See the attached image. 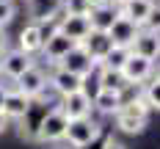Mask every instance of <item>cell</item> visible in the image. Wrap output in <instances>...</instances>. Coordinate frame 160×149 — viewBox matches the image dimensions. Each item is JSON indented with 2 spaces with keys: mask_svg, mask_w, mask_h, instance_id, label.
Instances as JSON below:
<instances>
[{
  "mask_svg": "<svg viewBox=\"0 0 160 149\" xmlns=\"http://www.w3.org/2000/svg\"><path fill=\"white\" fill-rule=\"evenodd\" d=\"M64 138H66V141H69L75 149H83V147H88L94 138H99V124H97L94 119H88V116L69 119V122H66Z\"/></svg>",
  "mask_w": 160,
  "mask_h": 149,
  "instance_id": "obj_1",
  "label": "cell"
},
{
  "mask_svg": "<svg viewBox=\"0 0 160 149\" xmlns=\"http://www.w3.org/2000/svg\"><path fill=\"white\" fill-rule=\"evenodd\" d=\"M119 72L124 75L127 86H132V83H146L152 75H155V61H149V58H144V55H135V52L130 50L127 61H124V66H122Z\"/></svg>",
  "mask_w": 160,
  "mask_h": 149,
  "instance_id": "obj_2",
  "label": "cell"
},
{
  "mask_svg": "<svg viewBox=\"0 0 160 149\" xmlns=\"http://www.w3.org/2000/svg\"><path fill=\"white\" fill-rule=\"evenodd\" d=\"M58 66H61V69H69V72H75V75H80V77H88V75L94 72L97 61L86 52L83 44H75V47H72L64 58L58 61Z\"/></svg>",
  "mask_w": 160,
  "mask_h": 149,
  "instance_id": "obj_3",
  "label": "cell"
},
{
  "mask_svg": "<svg viewBox=\"0 0 160 149\" xmlns=\"http://www.w3.org/2000/svg\"><path fill=\"white\" fill-rule=\"evenodd\" d=\"M44 86H47V75H44V69H39V66H28L19 77H17V91H22L25 97H39L42 91H44Z\"/></svg>",
  "mask_w": 160,
  "mask_h": 149,
  "instance_id": "obj_4",
  "label": "cell"
},
{
  "mask_svg": "<svg viewBox=\"0 0 160 149\" xmlns=\"http://www.w3.org/2000/svg\"><path fill=\"white\" fill-rule=\"evenodd\" d=\"M58 31L69 36L75 44H80L88 33H91V22H88V14H64L61 22H58Z\"/></svg>",
  "mask_w": 160,
  "mask_h": 149,
  "instance_id": "obj_5",
  "label": "cell"
},
{
  "mask_svg": "<svg viewBox=\"0 0 160 149\" xmlns=\"http://www.w3.org/2000/svg\"><path fill=\"white\" fill-rule=\"evenodd\" d=\"M72 47H75V42H72L69 36H64L58 28H55L52 33H44V44H42V52L50 58V64H58V61H61V58H64V55H66Z\"/></svg>",
  "mask_w": 160,
  "mask_h": 149,
  "instance_id": "obj_6",
  "label": "cell"
},
{
  "mask_svg": "<svg viewBox=\"0 0 160 149\" xmlns=\"http://www.w3.org/2000/svg\"><path fill=\"white\" fill-rule=\"evenodd\" d=\"M66 119L64 111L61 108H55V111H50L44 119H42V124H39V138L42 141H61L66 132Z\"/></svg>",
  "mask_w": 160,
  "mask_h": 149,
  "instance_id": "obj_7",
  "label": "cell"
},
{
  "mask_svg": "<svg viewBox=\"0 0 160 149\" xmlns=\"http://www.w3.org/2000/svg\"><path fill=\"white\" fill-rule=\"evenodd\" d=\"M130 50H132L135 55H144V58H149V61H158V58H160V33L141 28V31H138V36L132 39Z\"/></svg>",
  "mask_w": 160,
  "mask_h": 149,
  "instance_id": "obj_8",
  "label": "cell"
},
{
  "mask_svg": "<svg viewBox=\"0 0 160 149\" xmlns=\"http://www.w3.org/2000/svg\"><path fill=\"white\" fill-rule=\"evenodd\" d=\"M138 31H141V28H138L132 19H127V17H122V14H119L116 19H113V25L108 28V36H111V42H113V44L130 47V44H132V39L138 36Z\"/></svg>",
  "mask_w": 160,
  "mask_h": 149,
  "instance_id": "obj_9",
  "label": "cell"
},
{
  "mask_svg": "<svg viewBox=\"0 0 160 149\" xmlns=\"http://www.w3.org/2000/svg\"><path fill=\"white\" fill-rule=\"evenodd\" d=\"M0 55H3V61H0V72H3V75H8V77H14V80L33 64L31 55H28V52H22L19 47H17V50H8V52H0Z\"/></svg>",
  "mask_w": 160,
  "mask_h": 149,
  "instance_id": "obj_10",
  "label": "cell"
},
{
  "mask_svg": "<svg viewBox=\"0 0 160 149\" xmlns=\"http://www.w3.org/2000/svg\"><path fill=\"white\" fill-rule=\"evenodd\" d=\"M66 119H80V116H88L91 113V97L80 88V91H72L64 97V105H61Z\"/></svg>",
  "mask_w": 160,
  "mask_h": 149,
  "instance_id": "obj_11",
  "label": "cell"
},
{
  "mask_svg": "<svg viewBox=\"0 0 160 149\" xmlns=\"http://www.w3.org/2000/svg\"><path fill=\"white\" fill-rule=\"evenodd\" d=\"M83 80H86V77H80L75 72L58 66V69L52 72V77H50V86H52L61 97H66V94H72V91H80V88H83Z\"/></svg>",
  "mask_w": 160,
  "mask_h": 149,
  "instance_id": "obj_12",
  "label": "cell"
},
{
  "mask_svg": "<svg viewBox=\"0 0 160 149\" xmlns=\"http://www.w3.org/2000/svg\"><path fill=\"white\" fill-rule=\"evenodd\" d=\"M6 119H22V116H28L31 111V97H25L22 91H6V99H3V108H0Z\"/></svg>",
  "mask_w": 160,
  "mask_h": 149,
  "instance_id": "obj_13",
  "label": "cell"
},
{
  "mask_svg": "<svg viewBox=\"0 0 160 149\" xmlns=\"http://www.w3.org/2000/svg\"><path fill=\"white\" fill-rule=\"evenodd\" d=\"M80 44L86 47V52H88V55L94 58L97 64H99V61L105 58V52H108V50L113 47L111 36H108L105 31H91L88 36H86V39H83V42H80Z\"/></svg>",
  "mask_w": 160,
  "mask_h": 149,
  "instance_id": "obj_14",
  "label": "cell"
},
{
  "mask_svg": "<svg viewBox=\"0 0 160 149\" xmlns=\"http://www.w3.org/2000/svg\"><path fill=\"white\" fill-rule=\"evenodd\" d=\"M152 6H155V0H124V3L119 6V14L127 17V19H132L138 28H144L146 17H149V11H152Z\"/></svg>",
  "mask_w": 160,
  "mask_h": 149,
  "instance_id": "obj_15",
  "label": "cell"
},
{
  "mask_svg": "<svg viewBox=\"0 0 160 149\" xmlns=\"http://www.w3.org/2000/svg\"><path fill=\"white\" fill-rule=\"evenodd\" d=\"M88 14V22H91V31H105L113 25V19L119 17V8H113L111 3H105V6H94V8H88L86 11Z\"/></svg>",
  "mask_w": 160,
  "mask_h": 149,
  "instance_id": "obj_16",
  "label": "cell"
},
{
  "mask_svg": "<svg viewBox=\"0 0 160 149\" xmlns=\"http://www.w3.org/2000/svg\"><path fill=\"white\" fill-rule=\"evenodd\" d=\"M42 44H44V28L42 25H25L22 28V33H19V50L22 52H39L42 50Z\"/></svg>",
  "mask_w": 160,
  "mask_h": 149,
  "instance_id": "obj_17",
  "label": "cell"
},
{
  "mask_svg": "<svg viewBox=\"0 0 160 149\" xmlns=\"http://www.w3.org/2000/svg\"><path fill=\"white\" fill-rule=\"evenodd\" d=\"M91 105L99 108L102 113H116V111L122 108V91H116V88H102V86H99V91L94 94Z\"/></svg>",
  "mask_w": 160,
  "mask_h": 149,
  "instance_id": "obj_18",
  "label": "cell"
},
{
  "mask_svg": "<svg viewBox=\"0 0 160 149\" xmlns=\"http://www.w3.org/2000/svg\"><path fill=\"white\" fill-rule=\"evenodd\" d=\"M127 55H130V47L113 44V47L105 52V58H102L99 64L105 66V69H122V66H124V61H127Z\"/></svg>",
  "mask_w": 160,
  "mask_h": 149,
  "instance_id": "obj_19",
  "label": "cell"
},
{
  "mask_svg": "<svg viewBox=\"0 0 160 149\" xmlns=\"http://www.w3.org/2000/svg\"><path fill=\"white\" fill-rule=\"evenodd\" d=\"M99 86L102 88H116V91H124L127 88V80H124V75L119 72V69H105L102 66V72H99Z\"/></svg>",
  "mask_w": 160,
  "mask_h": 149,
  "instance_id": "obj_20",
  "label": "cell"
},
{
  "mask_svg": "<svg viewBox=\"0 0 160 149\" xmlns=\"http://www.w3.org/2000/svg\"><path fill=\"white\" fill-rule=\"evenodd\" d=\"M116 127L119 130H124V132H141L146 127V119H138V116H127V113H122V111H116Z\"/></svg>",
  "mask_w": 160,
  "mask_h": 149,
  "instance_id": "obj_21",
  "label": "cell"
},
{
  "mask_svg": "<svg viewBox=\"0 0 160 149\" xmlns=\"http://www.w3.org/2000/svg\"><path fill=\"white\" fill-rule=\"evenodd\" d=\"M122 113L127 116H138V119H146V113H149V102H146L144 97L138 99H130V102H122V108H119Z\"/></svg>",
  "mask_w": 160,
  "mask_h": 149,
  "instance_id": "obj_22",
  "label": "cell"
},
{
  "mask_svg": "<svg viewBox=\"0 0 160 149\" xmlns=\"http://www.w3.org/2000/svg\"><path fill=\"white\" fill-rule=\"evenodd\" d=\"M152 83H146V91H144V99L149 102V108H158L160 111V75L158 77H149Z\"/></svg>",
  "mask_w": 160,
  "mask_h": 149,
  "instance_id": "obj_23",
  "label": "cell"
},
{
  "mask_svg": "<svg viewBox=\"0 0 160 149\" xmlns=\"http://www.w3.org/2000/svg\"><path fill=\"white\" fill-rule=\"evenodd\" d=\"M14 14H17L14 0H0V28H3V25H8V22L14 19Z\"/></svg>",
  "mask_w": 160,
  "mask_h": 149,
  "instance_id": "obj_24",
  "label": "cell"
},
{
  "mask_svg": "<svg viewBox=\"0 0 160 149\" xmlns=\"http://www.w3.org/2000/svg\"><path fill=\"white\" fill-rule=\"evenodd\" d=\"M144 28H146V31L160 33V6H158V3L152 6V11H149V17H146V22H144Z\"/></svg>",
  "mask_w": 160,
  "mask_h": 149,
  "instance_id": "obj_25",
  "label": "cell"
},
{
  "mask_svg": "<svg viewBox=\"0 0 160 149\" xmlns=\"http://www.w3.org/2000/svg\"><path fill=\"white\" fill-rule=\"evenodd\" d=\"M102 149H124V147H122L119 141H113V138H108V141H105V147H102Z\"/></svg>",
  "mask_w": 160,
  "mask_h": 149,
  "instance_id": "obj_26",
  "label": "cell"
},
{
  "mask_svg": "<svg viewBox=\"0 0 160 149\" xmlns=\"http://www.w3.org/2000/svg\"><path fill=\"white\" fill-rule=\"evenodd\" d=\"M86 3H88V8H94V6H105L108 0H86Z\"/></svg>",
  "mask_w": 160,
  "mask_h": 149,
  "instance_id": "obj_27",
  "label": "cell"
},
{
  "mask_svg": "<svg viewBox=\"0 0 160 149\" xmlns=\"http://www.w3.org/2000/svg\"><path fill=\"white\" fill-rule=\"evenodd\" d=\"M6 124H8V119H6V113H3V111H0V132L6 130Z\"/></svg>",
  "mask_w": 160,
  "mask_h": 149,
  "instance_id": "obj_28",
  "label": "cell"
},
{
  "mask_svg": "<svg viewBox=\"0 0 160 149\" xmlns=\"http://www.w3.org/2000/svg\"><path fill=\"white\" fill-rule=\"evenodd\" d=\"M6 50V36H3V28H0V52Z\"/></svg>",
  "mask_w": 160,
  "mask_h": 149,
  "instance_id": "obj_29",
  "label": "cell"
},
{
  "mask_svg": "<svg viewBox=\"0 0 160 149\" xmlns=\"http://www.w3.org/2000/svg\"><path fill=\"white\" fill-rule=\"evenodd\" d=\"M6 91H8V88H3V86H0V108H3V99H6Z\"/></svg>",
  "mask_w": 160,
  "mask_h": 149,
  "instance_id": "obj_30",
  "label": "cell"
},
{
  "mask_svg": "<svg viewBox=\"0 0 160 149\" xmlns=\"http://www.w3.org/2000/svg\"><path fill=\"white\" fill-rule=\"evenodd\" d=\"M108 3H111V6H122L124 0H108Z\"/></svg>",
  "mask_w": 160,
  "mask_h": 149,
  "instance_id": "obj_31",
  "label": "cell"
}]
</instances>
